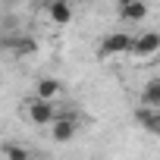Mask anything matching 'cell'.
I'll return each mask as SVG.
<instances>
[{"label": "cell", "mask_w": 160, "mask_h": 160, "mask_svg": "<svg viewBox=\"0 0 160 160\" xmlns=\"http://www.w3.org/2000/svg\"><path fill=\"white\" fill-rule=\"evenodd\" d=\"M25 119L32 122V126H53L57 122V110H53V104L50 101H41V98H32V101H25Z\"/></svg>", "instance_id": "6da1fadb"}, {"label": "cell", "mask_w": 160, "mask_h": 160, "mask_svg": "<svg viewBox=\"0 0 160 160\" xmlns=\"http://www.w3.org/2000/svg\"><path fill=\"white\" fill-rule=\"evenodd\" d=\"M132 41H135V35L110 32V35L101 38V57H119V53H129V50H132Z\"/></svg>", "instance_id": "7a4b0ae2"}, {"label": "cell", "mask_w": 160, "mask_h": 160, "mask_svg": "<svg viewBox=\"0 0 160 160\" xmlns=\"http://www.w3.org/2000/svg\"><path fill=\"white\" fill-rule=\"evenodd\" d=\"M160 50V32H141V35H135V41H132V57L135 60H148V57H154Z\"/></svg>", "instance_id": "3957f363"}, {"label": "cell", "mask_w": 160, "mask_h": 160, "mask_svg": "<svg viewBox=\"0 0 160 160\" xmlns=\"http://www.w3.org/2000/svg\"><path fill=\"white\" fill-rule=\"evenodd\" d=\"M75 132H78L75 113H60V116H57V122L50 126V138H53L57 144H66V141H72V138H75Z\"/></svg>", "instance_id": "277c9868"}, {"label": "cell", "mask_w": 160, "mask_h": 160, "mask_svg": "<svg viewBox=\"0 0 160 160\" xmlns=\"http://www.w3.org/2000/svg\"><path fill=\"white\" fill-rule=\"evenodd\" d=\"M135 122H138L148 135H157V138H160V110H154V107H138V110H135Z\"/></svg>", "instance_id": "5b68a950"}, {"label": "cell", "mask_w": 160, "mask_h": 160, "mask_svg": "<svg viewBox=\"0 0 160 160\" xmlns=\"http://www.w3.org/2000/svg\"><path fill=\"white\" fill-rule=\"evenodd\" d=\"M47 16L57 25H69L72 22V0H50L47 3Z\"/></svg>", "instance_id": "8992f818"}, {"label": "cell", "mask_w": 160, "mask_h": 160, "mask_svg": "<svg viewBox=\"0 0 160 160\" xmlns=\"http://www.w3.org/2000/svg\"><path fill=\"white\" fill-rule=\"evenodd\" d=\"M57 94H63V82H60V78L44 75V78H38V82H35V98H41V101H53Z\"/></svg>", "instance_id": "52a82bcc"}, {"label": "cell", "mask_w": 160, "mask_h": 160, "mask_svg": "<svg viewBox=\"0 0 160 160\" xmlns=\"http://www.w3.org/2000/svg\"><path fill=\"white\" fill-rule=\"evenodd\" d=\"M141 107L160 110V78H151V82L141 88Z\"/></svg>", "instance_id": "ba28073f"}, {"label": "cell", "mask_w": 160, "mask_h": 160, "mask_svg": "<svg viewBox=\"0 0 160 160\" xmlns=\"http://www.w3.org/2000/svg\"><path fill=\"white\" fill-rule=\"evenodd\" d=\"M144 16H148V3H144V0H135V3H129V7L119 10V19H126V22H141Z\"/></svg>", "instance_id": "9c48e42d"}, {"label": "cell", "mask_w": 160, "mask_h": 160, "mask_svg": "<svg viewBox=\"0 0 160 160\" xmlns=\"http://www.w3.org/2000/svg\"><path fill=\"white\" fill-rule=\"evenodd\" d=\"M0 151H3V160H32V154H28L22 144H13V141H7Z\"/></svg>", "instance_id": "30bf717a"}, {"label": "cell", "mask_w": 160, "mask_h": 160, "mask_svg": "<svg viewBox=\"0 0 160 160\" xmlns=\"http://www.w3.org/2000/svg\"><path fill=\"white\" fill-rule=\"evenodd\" d=\"M35 50H38L35 38H16V41H13V53H16V57H28V53H35Z\"/></svg>", "instance_id": "8fae6325"}, {"label": "cell", "mask_w": 160, "mask_h": 160, "mask_svg": "<svg viewBox=\"0 0 160 160\" xmlns=\"http://www.w3.org/2000/svg\"><path fill=\"white\" fill-rule=\"evenodd\" d=\"M129 3H135V0H116V10H122V7H129Z\"/></svg>", "instance_id": "7c38bea8"}, {"label": "cell", "mask_w": 160, "mask_h": 160, "mask_svg": "<svg viewBox=\"0 0 160 160\" xmlns=\"http://www.w3.org/2000/svg\"><path fill=\"white\" fill-rule=\"evenodd\" d=\"M72 3H91V0H72Z\"/></svg>", "instance_id": "4fadbf2b"}, {"label": "cell", "mask_w": 160, "mask_h": 160, "mask_svg": "<svg viewBox=\"0 0 160 160\" xmlns=\"http://www.w3.org/2000/svg\"><path fill=\"white\" fill-rule=\"evenodd\" d=\"M0 3H16V0H0Z\"/></svg>", "instance_id": "5bb4252c"}]
</instances>
